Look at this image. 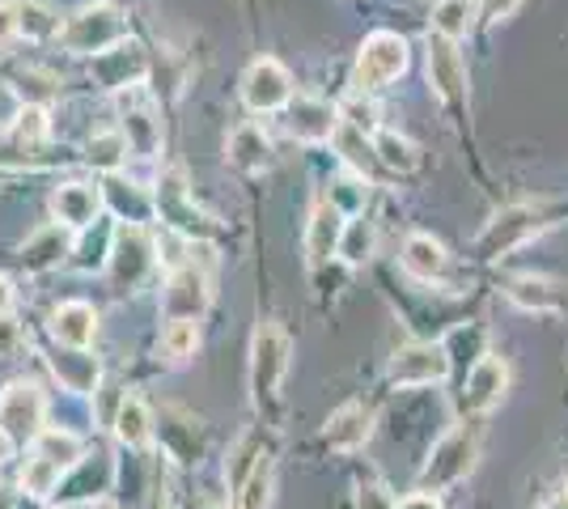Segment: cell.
<instances>
[{
	"label": "cell",
	"instance_id": "obj_37",
	"mask_svg": "<svg viewBox=\"0 0 568 509\" xmlns=\"http://www.w3.org/2000/svg\"><path fill=\"white\" fill-rule=\"evenodd\" d=\"M81 157H85V166H94L98 174H119V170L128 166V141H123V132L111 128V132H94L85 149H81Z\"/></svg>",
	"mask_w": 568,
	"mask_h": 509
},
{
	"label": "cell",
	"instance_id": "obj_51",
	"mask_svg": "<svg viewBox=\"0 0 568 509\" xmlns=\"http://www.w3.org/2000/svg\"><path fill=\"white\" fill-rule=\"evenodd\" d=\"M13 306H18V285L9 272H0V315H13Z\"/></svg>",
	"mask_w": 568,
	"mask_h": 509
},
{
	"label": "cell",
	"instance_id": "obj_42",
	"mask_svg": "<svg viewBox=\"0 0 568 509\" xmlns=\"http://www.w3.org/2000/svg\"><path fill=\"white\" fill-rule=\"evenodd\" d=\"M335 149L344 153V162L356 170V174H365V170L378 162V153H374V141H369V132H361V128H353V123L339 120V128H335Z\"/></svg>",
	"mask_w": 568,
	"mask_h": 509
},
{
	"label": "cell",
	"instance_id": "obj_14",
	"mask_svg": "<svg viewBox=\"0 0 568 509\" xmlns=\"http://www.w3.org/2000/svg\"><path fill=\"white\" fill-rule=\"evenodd\" d=\"M288 98H293V77H288V69H284L281 60L263 55V60H255L242 73V102H246V111L272 115V111L288 106Z\"/></svg>",
	"mask_w": 568,
	"mask_h": 509
},
{
	"label": "cell",
	"instance_id": "obj_11",
	"mask_svg": "<svg viewBox=\"0 0 568 509\" xmlns=\"http://www.w3.org/2000/svg\"><path fill=\"white\" fill-rule=\"evenodd\" d=\"M119 132L128 141V153L132 157H158L162 145H166V128H162V111L158 102L144 94L141 85L132 90H119Z\"/></svg>",
	"mask_w": 568,
	"mask_h": 509
},
{
	"label": "cell",
	"instance_id": "obj_15",
	"mask_svg": "<svg viewBox=\"0 0 568 509\" xmlns=\"http://www.w3.org/2000/svg\"><path fill=\"white\" fill-rule=\"evenodd\" d=\"M428 85H433V94L442 98L446 106H458L463 98H467V64H463V51L454 39L446 34H437V30H428Z\"/></svg>",
	"mask_w": 568,
	"mask_h": 509
},
{
	"label": "cell",
	"instance_id": "obj_19",
	"mask_svg": "<svg viewBox=\"0 0 568 509\" xmlns=\"http://www.w3.org/2000/svg\"><path fill=\"white\" fill-rule=\"evenodd\" d=\"M102 183H85V179H69L51 192V221L69 225L72 234L90 230L98 217H102Z\"/></svg>",
	"mask_w": 568,
	"mask_h": 509
},
{
	"label": "cell",
	"instance_id": "obj_17",
	"mask_svg": "<svg viewBox=\"0 0 568 509\" xmlns=\"http://www.w3.org/2000/svg\"><path fill=\"white\" fill-rule=\"evenodd\" d=\"M90 73L102 90H132V85H144V77H149V55H144L141 43H132V39H123L115 48L98 51L90 55Z\"/></svg>",
	"mask_w": 568,
	"mask_h": 509
},
{
	"label": "cell",
	"instance_id": "obj_22",
	"mask_svg": "<svg viewBox=\"0 0 568 509\" xmlns=\"http://www.w3.org/2000/svg\"><path fill=\"white\" fill-rule=\"evenodd\" d=\"M98 327H102V315H98L94 302H85V297H69V302H60L48 315L51 344H69V348H94Z\"/></svg>",
	"mask_w": 568,
	"mask_h": 509
},
{
	"label": "cell",
	"instance_id": "obj_54",
	"mask_svg": "<svg viewBox=\"0 0 568 509\" xmlns=\"http://www.w3.org/2000/svg\"><path fill=\"white\" fill-rule=\"evenodd\" d=\"M544 509H568V492H565V497H551Z\"/></svg>",
	"mask_w": 568,
	"mask_h": 509
},
{
	"label": "cell",
	"instance_id": "obj_44",
	"mask_svg": "<svg viewBox=\"0 0 568 509\" xmlns=\"http://www.w3.org/2000/svg\"><path fill=\"white\" fill-rule=\"evenodd\" d=\"M327 200H332L344 217L365 213V200H369V183H365V174H356V170H353V174H339V179H332Z\"/></svg>",
	"mask_w": 568,
	"mask_h": 509
},
{
	"label": "cell",
	"instance_id": "obj_31",
	"mask_svg": "<svg viewBox=\"0 0 568 509\" xmlns=\"http://www.w3.org/2000/svg\"><path fill=\"white\" fill-rule=\"evenodd\" d=\"M30 450H39L43 459H51L55 467H64V471H72L77 462L90 455V446H85L81 429H72V425H48L43 434L30 441Z\"/></svg>",
	"mask_w": 568,
	"mask_h": 509
},
{
	"label": "cell",
	"instance_id": "obj_18",
	"mask_svg": "<svg viewBox=\"0 0 568 509\" xmlns=\"http://www.w3.org/2000/svg\"><path fill=\"white\" fill-rule=\"evenodd\" d=\"M102 208L115 217V225H149L158 217V192H149L136 179H123L119 170L102 183Z\"/></svg>",
	"mask_w": 568,
	"mask_h": 509
},
{
	"label": "cell",
	"instance_id": "obj_8",
	"mask_svg": "<svg viewBox=\"0 0 568 509\" xmlns=\"http://www.w3.org/2000/svg\"><path fill=\"white\" fill-rule=\"evenodd\" d=\"M0 425L18 446H30L51 425V399L34 378H13L0 390Z\"/></svg>",
	"mask_w": 568,
	"mask_h": 509
},
{
	"label": "cell",
	"instance_id": "obj_4",
	"mask_svg": "<svg viewBox=\"0 0 568 509\" xmlns=\"http://www.w3.org/2000/svg\"><path fill=\"white\" fill-rule=\"evenodd\" d=\"M547 225H551V221H547L544 204H509V208H500L497 217L479 230V238H475V259H484V264L505 259V255L521 251L530 238H539Z\"/></svg>",
	"mask_w": 568,
	"mask_h": 509
},
{
	"label": "cell",
	"instance_id": "obj_1",
	"mask_svg": "<svg viewBox=\"0 0 568 509\" xmlns=\"http://www.w3.org/2000/svg\"><path fill=\"white\" fill-rule=\"evenodd\" d=\"M158 267H162L158 234H149V225H115L111 259L102 267V281H106L111 297H136L153 281Z\"/></svg>",
	"mask_w": 568,
	"mask_h": 509
},
{
	"label": "cell",
	"instance_id": "obj_10",
	"mask_svg": "<svg viewBox=\"0 0 568 509\" xmlns=\"http://www.w3.org/2000/svg\"><path fill=\"white\" fill-rule=\"evenodd\" d=\"M509 390V362L500 353H484L479 362L458 378V390H454V413L463 420L471 416H488L505 399Z\"/></svg>",
	"mask_w": 568,
	"mask_h": 509
},
{
	"label": "cell",
	"instance_id": "obj_12",
	"mask_svg": "<svg viewBox=\"0 0 568 509\" xmlns=\"http://www.w3.org/2000/svg\"><path fill=\"white\" fill-rule=\"evenodd\" d=\"M115 480H119V462L111 459V450H90L72 471H64L60 492H55L51 501H55L60 509L94 506V501H102L106 492H115Z\"/></svg>",
	"mask_w": 568,
	"mask_h": 509
},
{
	"label": "cell",
	"instance_id": "obj_50",
	"mask_svg": "<svg viewBox=\"0 0 568 509\" xmlns=\"http://www.w3.org/2000/svg\"><path fill=\"white\" fill-rule=\"evenodd\" d=\"M395 509H446L442 506V492H428V488H416V492H407L395 501Z\"/></svg>",
	"mask_w": 568,
	"mask_h": 509
},
{
	"label": "cell",
	"instance_id": "obj_46",
	"mask_svg": "<svg viewBox=\"0 0 568 509\" xmlns=\"http://www.w3.org/2000/svg\"><path fill=\"white\" fill-rule=\"evenodd\" d=\"M339 120L353 123V128H361V132H378V111L369 106V102H361V90H356V98H348L344 106H339Z\"/></svg>",
	"mask_w": 568,
	"mask_h": 509
},
{
	"label": "cell",
	"instance_id": "obj_2",
	"mask_svg": "<svg viewBox=\"0 0 568 509\" xmlns=\"http://www.w3.org/2000/svg\"><path fill=\"white\" fill-rule=\"evenodd\" d=\"M475 459H479V434H475L471 420L458 416L450 429L428 446L425 462H420V471H416V488L450 492V488H458L475 471Z\"/></svg>",
	"mask_w": 568,
	"mask_h": 509
},
{
	"label": "cell",
	"instance_id": "obj_6",
	"mask_svg": "<svg viewBox=\"0 0 568 509\" xmlns=\"http://www.w3.org/2000/svg\"><path fill=\"white\" fill-rule=\"evenodd\" d=\"M128 39V18L115 4H85L60 26V48L69 55H98Z\"/></svg>",
	"mask_w": 568,
	"mask_h": 509
},
{
	"label": "cell",
	"instance_id": "obj_57",
	"mask_svg": "<svg viewBox=\"0 0 568 509\" xmlns=\"http://www.w3.org/2000/svg\"><path fill=\"white\" fill-rule=\"evenodd\" d=\"M565 492H568V488H565Z\"/></svg>",
	"mask_w": 568,
	"mask_h": 509
},
{
	"label": "cell",
	"instance_id": "obj_23",
	"mask_svg": "<svg viewBox=\"0 0 568 509\" xmlns=\"http://www.w3.org/2000/svg\"><path fill=\"white\" fill-rule=\"evenodd\" d=\"M158 446H162V455L174 462H187V467H195V462L204 459V429H200V420L191 413H183V408H166V413L158 416Z\"/></svg>",
	"mask_w": 568,
	"mask_h": 509
},
{
	"label": "cell",
	"instance_id": "obj_49",
	"mask_svg": "<svg viewBox=\"0 0 568 509\" xmlns=\"http://www.w3.org/2000/svg\"><path fill=\"white\" fill-rule=\"evenodd\" d=\"M18 39V0H0V48Z\"/></svg>",
	"mask_w": 568,
	"mask_h": 509
},
{
	"label": "cell",
	"instance_id": "obj_41",
	"mask_svg": "<svg viewBox=\"0 0 568 509\" xmlns=\"http://www.w3.org/2000/svg\"><path fill=\"white\" fill-rule=\"evenodd\" d=\"M475 18H479V0H437L433 4V30L446 39H467Z\"/></svg>",
	"mask_w": 568,
	"mask_h": 509
},
{
	"label": "cell",
	"instance_id": "obj_30",
	"mask_svg": "<svg viewBox=\"0 0 568 509\" xmlns=\"http://www.w3.org/2000/svg\"><path fill=\"white\" fill-rule=\"evenodd\" d=\"M505 297L526 315H560L565 311V285L544 281V276H514L505 285Z\"/></svg>",
	"mask_w": 568,
	"mask_h": 509
},
{
	"label": "cell",
	"instance_id": "obj_5",
	"mask_svg": "<svg viewBox=\"0 0 568 509\" xmlns=\"http://www.w3.org/2000/svg\"><path fill=\"white\" fill-rule=\"evenodd\" d=\"M293 365V339L284 336L281 323H260L251 336V399L255 408H267L281 395Z\"/></svg>",
	"mask_w": 568,
	"mask_h": 509
},
{
	"label": "cell",
	"instance_id": "obj_7",
	"mask_svg": "<svg viewBox=\"0 0 568 509\" xmlns=\"http://www.w3.org/2000/svg\"><path fill=\"white\" fill-rule=\"evenodd\" d=\"M407 39L395 34V30H374L361 51H356V69H353V85L361 94H374V90H386L390 81H399L407 73Z\"/></svg>",
	"mask_w": 568,
	"mask_h": 509
},
{
	"label": "cell",
	"instance_id": "obj_25",
	"mask_svg": "<svg viewBox=\"0 0 568 509\" xmlns=\"http://www.w3.org/2000/svg\"><path fill=\"white\" fill-rule=\"evenodd\" d=\"M399 267L407 272V281H416V285H437L446 272H450V251L442 238H433L425 230H416V234H407L399 246Z\"/></svg>",
	"mask_w": 568,
	"mask_h": 509
},
{
	"label": "cell",
	"instance_id": "obj_52",
	"mask_svg": "<svg viewBox=\"0 0 568 509\" xmlns=\"http://www.w3.org/2000/svg\"><path fill=\"white\" fill-rule=\"evenodd\" d=\"M13 455H18V441L9 437V429L0 425V467H9L13 462Z\"/></svg>",
	"mask_w": 568,
	"mask_h": 509
},
{
	"label": "cell",
	"instance_id": "obj_35",
	"mask_svg": "<svg viewBox=\"0 0 568 509\" xmlns=\"http://www.w3.org/2000/svg\"><path fill=\"white\" fill-rule=\"evenodd\" d=\"M263 455H272V450L263 446V429H246V434L230 446V455H225V488H230V497H234L237 488H242V480L260 467Z\"/></svg>",
	"mask_w": 568,
	"mask_h": 509
},
{
	"label": "cell",
	"instance_id": "obj_45",
	"mask_svg": "<svg viewBox=\"0 0 568 509\" xmlns=\"http://www.w3.org/2000/svg\"><path fill=\"white\" fill-rule=\"evenodd\" d=\"M26 344H30V336H26L22 318L0 315V365L18 362V357L26 353Z\"/></svg>",
	"mask_w": 568,
	"mask_h": 509
},
{
	"label": "cell",
	"instance_id": "obj_9",
	"mask_svg": "<svg viewBox=\"0 0 568 509\" xmlns=\"http://www.w3.org/2000/svg\"><path fill=\"white\" fill-rule=\"evenodd\" d=\"M450 357L442 348V339H412L395 348V357L386 365V383L399 390H425V387H442L450 378Z\"/></svg>",
	"mask_w": 568,
	"mask_h": 509
},
{
	"label": "cell",
	"instance_id": "obj_13",
	"mask_svg": "<svg viewBox=\"0 0 568 509\" xmlns=\"http://www.w3.org/2000/svg\"><path fill=\"white\" fill-rule=\"evenodd\" d=\"M43 362H48L51 383L64 390V395H72V399H90V395L106 383V374H102V362L94 357V348L51 344Z\"/></svg>",
	"mask_w": 568,
	"mask_h": 509
},
{
	"label": "cell",
	"instance_id": "obj_20",
	"mask_svg": "<svg viewBox=\"0 0 568 509\" xmlns=\"http://www.w3.org/2000/svg\"><path fill=\"white\" fill-rule=\"evenodd\" d=\"M339 128V106L323 102V98H288L284 106V132L302 145H323L332 141Z\"/></svg>",
	"mask_w": 568,
	"mask_h": 509
},
{
	"label": "cell",
	"instance_id": "obj_43",
	"mask_svg": "<svg viewBox=\"0 0 568 509\" xmlns=\"http://www.w3.org/2000/svg\"><path fill=\"white\" fill-rule=\"evenodd\" d=\"M60 34V22L48 4L39 0H18V39H30V43H48Z\"/></svg>",
	"mask_w": 568,
	"mask_h": 509
},
{
	"label": "cell",
	"instance_id": "obj_32",
	"mask_svg": "<svg viewBox=\"0 0 568 509\" xmlns=\"http://www.w3.org/2000/svg\"><path fill=\"white\" fill-rule=\"evenodd\" d=\"M442 348H446V357H450V369L463 378V374L488 353V327H484V323H454L450 332H446V339H442Z\"/></svg>",
	"mask_w": 568,
	"mask_h": 509
},
{
	"label": "cell",
	"instance_id": "obj_28",
	"mask_svg": "<svg viewBox=\"0 0 568 509\" xmlns=\"http://www.w3.org/2000/svg\"><path fill=\"white\" fill-rule=\"evenodd\" d=\"M225 166L237 174H263L272 166V136L263 132V123H237L225 141Z\"/></svg>",
	"mask_w": 568,
	"mask_h": 509
},
{
	"label": "cell",
	"instance_id": "obj_38",
	"mask_svg": "<svg viewBox=\"0 0 568 509\" xmlns=\"http://www.w3.org/2000/svg\"><path fill=\"white\" fill-rule=\"evenodd\" d=\"M13 141L18 149L26 153V162H34L30 153L34 149H43L51 141V111L43 102H22V111H18V120H13Z\"/></svg>",
	"mask_w": 568,
	"mask_h": 509
},
{
	"label": "cell",
	"instance_id": "obj_47",
	"mask_svg": "<svg viewBox=\"0 0 568 509\" xmlns=\"http://www.w3.org/2000/svg\"><path fill=\"white\" fill-rule=\"evenodd\" d=\"M356 509H395V492L382 480H361L356 485Z\"/></svg>",
	"mask_w": 568,
	"mask_h": 509
},
{
	"label": "cell",
	"instance_id": "obj_48",
	"mask_svg": "<svg viewBox=\"0 0 568 509\" xmlns=\"http://www.w3.org/2000/svg\"><path fill=\"white\" fill-rule=\"evenodd\" d=\"M521 9V0H479V18L484 22H509Z\"/></svg>",
	"mask_w": 568,
	"mask_h": 509
},
{
	"label": "cell",
	"instance_id": "obj_53",
	"mask_svg": "<svg viewBox=\"0 0 568 509\" xmlns=\"http://www.w3.org/2000/svg\"><path fill=\"white\" fill-rule=\"evenodd\" d=\"M0 509H18V492H13V488L0 485Z\"/></svg>",
	"mask_w": 568,
	"mask_h": 509
},
{
	"label": "cell",
	"instance_id": "obj_55",
	"mask_svg": "<svg viewBox=\"0 0 568 509\" xmlns=\"http://www.w3.org/2000/svg\"><path fill=\"white\" fill-rule=\"evenodd\" d=\"M4 183H9V166H4V162H0V187H4Z\"/></svg>",
	"mask_w": 568,
	"mask_h": 509
},
{
	"label": "cell",
	"instance_id": "obj_24",
	"mask_svg": "<svg viewBox=\"0 0 568 509\" xmlns=\"http://www.w3.org/2000/svg\"><path fill=\"white\" fill-rule=\"evenodd\" d=\"M158 217L166 221L170 230H179L183 238L191 243H200V234H204V213L195 208V200L187 192V179H183V170H170L166 179L158 183Z\"/></svg>",
	"mask_w": 568,
	"mask_h": 509
},
{
	"label": "cell",
	"instance_id": "obj_56",
	"mask_svg": "<svg viewBox=\"0 0 568 509\" xmlns=\"http://www.w3.org/2000/svg\"><path fill=\"white\" fill-rule=\"evenodd\" d=\"M64 509H94V506H64Z\"/></svg>",
	"mask_w": 568,
	"mask_h": 509
},
{
	"label": "cell",
	"instance_id": "obj_16",
	"mask_svg": "<svg viewBox=\"0 0 568 509\" xmlns=\"http://www.w3.org/2000/svg\"><path fill=\"white\" fill-rule=\"evenodd\" d=\"M106 434L115 437L119 450L128 455H144L149 446H158V413L149 408V399H141L136 390H123L115 416L106 425Z\"/></svg>",
	"mask_w": 568,
	"mask_h": 509
},
{
	"label": "cell",
	"instance_id": "obj_33",
	"mask_svg": "<svg viewBox=\"0 0 568 509\" xmlns=\"http://www.w3.org/2000/svg\"><path fill=\"white\" fill-rule=\"evenodd\" d=\"M378 251V225L365 217V213H353L344 221V234H339V251L335 259L344 267H365Z\"/></svg>",
	"mask_w": 568,
	"mask_h": 509
},
{
	"label": "cell",
	"instance_id": "obj_40",
	"mask_svg": "<svg viewBox=\"0 0 568 509\" xmlns=\"http://www.w3.org/2000/svg\"><path fill=\"white\" fill-rule=\"evenodd\" d=\"M272 501H276V462L272 455H263L260 467L234 492V509H272Z\"/></svg>",
	"mask_w": 568,
	"mask_h": 509
},
{
	"label": "cell",
	"instance_id": "obj_3",
	"mask_svg": "<svg viewBox=\"0 0 568 509\" xmlns=\"http://www.w3.org/2000/svg\"><path fill=\"white\" fill-rule=\"evenodd\" d=\"M204 255V243H191V255L179 267H170L158 297V315L166 318H204L213 306V267Z\"/></svg>",
	"mask_w": 568,
	"mask_h": 509
},
{
	"label": "cell",
	"instance_id": "obj_29",
	"mask_svg": "<svg viewBox=\"0 0 568 509\" xmlns=\"http://www.w3.org/2000/svg\"><path fill=\"white\" fill-rule=\"evenodd\" d=\"M111 243H115V225L98 217L90 230L72 234L69 267L72 272H81V276H94V272L102 276V267H106V259H111Z\"/></svg>",
	"mask_w": 568,
	"mask_h": 509
},
{
	"label": "cell",
	"instance_id": "obj_34",
	"mask_svg": "<svg viewBox=\"0 0 568 509\" xmlns=\"http://www.w3.org/2000/svg\"><path fill=\"white\" fill-rule=\"evenodd\" d=\"M60 480H64V467L43 459L39 450H30L26 462L18 467V492H22L26 501H51L60 492Z\"/></svg>",
	"mask_w": 568,
	"mask_h": 509
},
{
	"label": "cell",
	"instance_id": "obj_21",
	"mask_svg": "<svg viewBox=\"0 0 568 509\" xmlns=\"http://www.w3.org/2000/svg\"><path fill=\"white\" fill-rule=\"evenodd\" d=\"M69 255H72V230L60 225V221H51V225L34 230L26 238L22 251H18V264H22L26 276H48V272L69 264Z\"/></svg>",
	"mask_w": 568,
	"mask_h": 509
},
{
	"label": "cell",
	"instance_id": "obj_39",
	"mask_svg": "<svg viewBox=\"0 0 568 509\" xmlns=\"http://www.w3.org/2000/svg\"><path fill=\"white\" fill-rule=\"evenodd\" d=\"M374 153H378V166H386L390 174H412V170L420 166L416 141H407V136L390 132V128H378V132H374Z\"/></svg>",
	"mask_w": 568,
	"mask_h": 509
},
{
	"label": "cell",
	"instance_id": "obj_26",
	"mask_svg": "<svg viewBox=\"0 0 568 509\" xmlns=\"http://www.w3.org/2000/svg\"><path fill=\"white\" fill-rule=\"evenodd\" d=\"M374 437V408L369 404H339L332 416H327V425H323V441H327V450L335 455H356V450H365V441Z\"/></svg>",
	"mask_w": 568,
	"mask_h": 509
},
{
	"label": "cell",
	"instance_id": "obj_36",
	"mask_svg": "<svg viewBox=\"0 0 568 509\" xmlns=\"http://www.w3.org/2000/svg\"><path fill=\"white\" fill-rule=\"evenodd\" d=\"M200 318H166L162 327V339H158V353L166 357L170 365H187L195 362L200 353Z\"/></svg>",
	"mask_w": 568,
	"mask_h": 509
},
{
	"label": "cell",
	"instance_id": "obj_27",
	"mask_svg": "<svg viewBox=\"0 0 568 509\" xmlns=\"http://www.w3.org/2000/svg\"><path fill=\"white\" fill-rule=\"evenodd\" d=\"M344 213L335 208L332 200L323 195V200H314V208H310V221H306V264L318 272V267H327L335 259V251H339V234H344Z\"/></svg>",
	"mask_w": 568,
	"mask_h": 509
}]
</instances>
